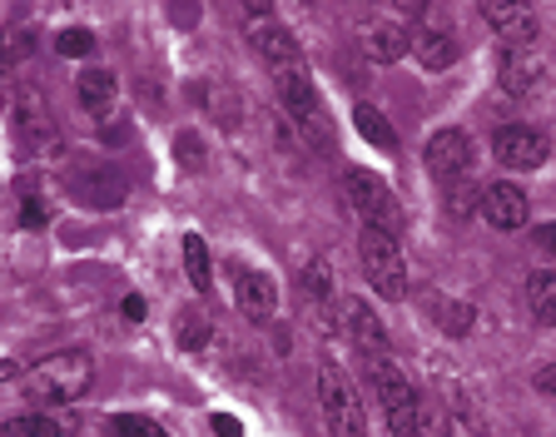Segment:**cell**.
Returning <instances> with one entry per match:
<instances>
[{
    "mask_svg": "<svg viewBox=\"0 0 556 437\" xmlns=\"http://www.w3.org/2000/svg\"><path fill=\"white\" fill-rule=\"evenodd\" d=\"M125 319H129V323L144 319V299H139V294H129V299H125Z\"/></svg>",
    "mask_w": 556,
    "mask_h": 437,
    "instance_id": "cell-36",
    "label": "cell"
},
{
    "mask_svg": "<svg viewBox=\"0 0 556 437\" xmlns=\"http://www.w3.org/2000/svg\"><path fill=\"white\" fill-rule=\"evenodd\" d=\"M348 334L358 338V348H368L372 358H382V353H388V334H382L378 313H372L363 299H353V303H348Z\"/></svg>",
    "mask_w": 556,
    "mask_h": 437,
    "instance_id": "cell-19",
    "label": "cell"
},
{
    "mask_svg": "<svg viewBox=\"0 0 556 437\" xmlns=\"http://www.w3.org/2000/svg\"><path fill=\"white\" fill-rule=\"evenodd\" d=\"M536 249L556 253V224H542V229H536Z\"/></svg>",
    "mask_w": 556,
    "mask_h": 437,
    "instance_id": "cell-35",
    "label": "cell"
},
{
    "mask_svg": "<svg viewBox=\"0 0 556 437\" xmlns=\"http://www.w3.org/2000/svg\"><path fill=\"white\" fill-rule=\"evenodd\" d=\"M413 55H417V65L422 70H452L457 65V40H452L447 30H417L413 35Z\"/></svg>",
    "mask_w": 556,
    "mask_h": 437,
    "instance_id": "cell-18",
    "label": "cell"
},
{
    "mask_svg": "<svg viewBox=\"0 0 556 437\" xmlns=\"http://www.w3.org/2000/svg\"><path fill=\"white\" fill-rule=\"evenodd\" d=\"M482 15L497 25V40L507 50H527L536 40V30H542L527 5H497V0H482Z\"/></svg>",
    "mask_w": 556,
    "mask_h": 437,
    "instance_id": "cell-14",
    "label": "cell"
},
{
    "mask_svg": "<svg viewBox=\"0 0 556 437\" xmlns=\"http://www.w3.org/2000/svg\"><path fill=\"white\" fill-rule=\"evenodd\" d=\"M233 303H239V313L249 323H274V313H278L274 278L258 274V269H233Z\"/></svg>",
    "mask_w": 556,
    "mask_h": 437,
    "instance_id": "cell-11",
    "label": "cell"
},
{
    "mask_svg": "<svg viewBox=\"0 0 556 437\" xmlns=\"http://www.w3.org/2000/svg\"><path fill=\"white\" fill-rule=\"evenodd\" d=\"M5 120H11V135L25 154H40L60 139L46 95H35V90H11V100H5Z\"/></svg>",
    "mask_w": 556,
    "mask_h": 437,
    "instance_id": "cell-6",
    "label": "cell"
},
{
    "mask_svg": "<svg viewBox=\"0 0 556 437\" xmlns=\"http://www.w3.org/2000/svg\"><path fill=\"white\" fill-rule=\"evenodd\" d=\"M75 95H80V110L85 115H94V120H110V110H115V100H119V85H115V75L110 70H80L75 75Z\"/></svg>",
    "mask_w": 556,
    "mask_h": 437,
    "instance_id": "cell-16",
    "label": "cell"
},
{
    "mask_svg": "<svg viewBox=\"0 0 556 437\" xmlns=\"http://www.w3.org/2000/svg\"><path fill=\"white\" fill-rule=\"evenodd\" d=\"M542 60L532 55V50H507L502 55V65H497V85L511 95V100H527V95L542 85Z\"/></svg>",
    "mask_w": 556,
    "mask_h": 437,
    "instance_id": "cell-15",
    "label": "cell"
},
{
    "mask_svg": "<svg viewBox=\"0 0 556 437\" xmlns=\"http://www.w3.org/2000/svg\"><path fill=\"white\" fill-rule=\"evenodd\" d=\"M21 378H25V398L40 403V413H46V408H60L90 388L94 358L85 353V348H65V353H50V358H40V363H30Z\"/></svg>",
    "mask_w": 556,
    "mask_h": 437,
    "instance_id": "cell-1",
    "label": "cell"
},
{
    "mask_svg": "<svg viewBox=\"0 0 556 437\" xmlns=\"http://www.w3.org/2000/svg\"><path fill=\"white\" fill-rule=\"evenodd\" d=\"M214 433H219V437H243V427L233 423L229 413H214Z\"/></svg>",
    "mask_w": 556,
    "mask_h": 437,
    "instance_id": "cell-34",
    "label": "cell"
},
{
    "mask_svg": "<svg viewBox=\"0 0 556 437\" xmlns=\"http://www.w3.org/2000/svg\"><path fill=\"white\" fill-rule=\"evenodd\" d=\"M353 125H358V135L368 139L372 150H382V154L397 150V135H393V125H388V115H382L378 104H368V100L353 104Z\"/></svg>",
    "mask_w": 556,
    "mask_h": 437,
    "instance_id": "cell-20",
    "label": "cell"
},
{
    "mask_svg": "<svg viewBox=\"0 0 556 437\" xmlns=\"http://www.w3.org/2000/svg\"><path fill=\"white\" fill-rule=\"evenodd\" d=\"M70 195L80 199V204H90V209H119V204H125V195H129V185H125V174H119V170H104V164H80V170H75V179H70Z\"/></svg>",
    "mask_w": 556,
    "mask_h": 437,
    "instance_id": "cell-10",
    "label": "cell"
},
{
    "mask_svg": "<svg viewBox=\"0 0 556 437\" xmlns=\"http://www.w3.org/2000/svg\"><path fill=\"white\" fill-rule=\"evenodd\" d=\"M477 204H482L477 179H452V185H447V214L452 218H467V214H477Z\"/></svg>",
    "mask_w": 556,
    "mask_h": 437,
    "instance_id": "cell-28",
    "label": "cell"
},
{
    "mask_svg": "<svg viewBox=\"0 0 556 437\" xmlns=\"http://www.w3.org/2000/svg\"><path fill=\"white\" fill-rule=\"evenodd\" d=\"M174 154H179V164H185V170H204V160H208L204 139H199L194 129H179V135H174Z\"/></svg>",
    "mask_w": 556,
    "mask_h": 437,
    "instance_id": "cell-30",
    "label": "cell"
},
{
    "mask_svg": "<svg viewBox=\"0 0 556 437\" xmlns=\"http://www.w3.org/2000/svg\"><path fill=\"white\" fill-rule=\"evenodd\" d=\"M55 50L65 60H85V55H94V35L85 30V25H70V30L55 35Z\"/></svg>",
    "mask_w": 556,
    "mask_h": 437,
    "instance_id": "cell-29",
    "label": "cell"
},
{
    "mask_svg": "<svg viewBox=\"0 0 556 437\" xmlns=\"http://www.w3.org/2000/svg\"><path fill=\"white\" fill-rule=\"evenodd\" d=\"M343 199L353 204V214L363 218V229L397 234V224H403V209H397L388 179H378L372 170H348L343 174Z\"/></svg>",
    "mask_w": 556,
    "mask_h": 437,
    "instance_id": "cell-3",
    "label": "cell"
},
{
    "mask_svg": "<svg viewBox=\"0 0 556 437\" xmlns=\"http://www.w3.org/2000/svg\"><path fill=\"white\" fill-rule=\"evenodd\" d=\"M358 40L368 50V60H378V65H397L413 50V35H407L403 21H363Z\"/></svg>",
    "mask_w": 556,
    "mask_h": 437,
    "instance_id": "cell-13",
    "label": "cell"
},
{
    "mask_svg": "<svg viewBox=\"0 0 556 437\" xmlns=\"http://www.w3.org/2000/svg\"><path fill=\"white\" fill-rule=\"evenodd\" d=\"M527 309L536 323L556 328V274H532L527 278Z\"/></svg>",
    "mask_w": 556,
    "mask_h": 437,
    "instance_id": "cell-22",
    "label": "cell"
},
{
    "mask_svg": "<svg viewBox=\"0 0 556 437\" xmlns=\"http://www.w3.org/2000/svg\"><path fill=\"white\" fill-rule=\"evenodd\" d=\"M185 274H189V284H194L199 294H208V284H214V264H208V244L199 239V234H185Z\"/></svg>",
    "mask_w": 556,
    "mask_h": 437,
    "instance_id": "cell-24",
    "label": "cell"
},
{
    "mask_svg": "<svg viewBox=\"0 0 556 437\" xmlns=\"http://www.w3.org/2000/svg\"><path fill=\"white\" fill-rule=\"evenodd\" d=\"M546 135L536 125H502L497 135H492V154H497V164L502 170H517V174H527V170H542L546 164Z\"/></svg>",
    "mask_w": 556,
    "mask_h": 437,
    "instance_id": "cell-8",
    "label": "cell"
},
{
    "mask_svg": "<svg viewBox=\"0 0 556 437\" xmlns=\"http://www.w3.org/2000/svg\"><path fill=\"white\" fill-rule=\"evenodd\" d=\"M318 398H324V417L333 437H368V423H363V403L358 388L338 363H324L318 369Z\"/></svg>",
    "mask_w": 556,
    "mask_h": 437,
    "instance_id": "cell-5",
    "label": "cell"
},
{
    "mask_svg": "<svg viewBox=\"0 0 556 437\" xmlns=\"http://www.w3.org/2000/svg\"><path fill=\"white\" fill-rule=\"evenodd\" d=\"M25 60H35V35L25 30V25H5V30H0V65L21 70Z\"/></svg>",
    "mask_w": 556,
    "mask_h": 437,
    "instance_id": "cell-23",
    "label": "cell"
},
{
    "mask_svg": "<svg viewBox=\"0 0 556 437\" xmlns=\"http://www.w3.org/2000/svg\"><path fill=\"white\" fill-rule=\"evenodd\" d=\"M46 224H50V209H46V199L25 195V199H21V229H46Z\"/></svg>",
    "mask_w": 556,
    "mask_h": 437,
    "instance_id": "cell-32",
    "label": "cell"
},
{
    "mask_svg": "<svg viewBox=\"0 0 556 437\" xmlns=\"http://www.w3.org/2000/svg\"><path fill=\"white\" fill-rule=\"evenodd\" d=\"M536 392H546V398H556V363H546V369L536 373Z\"/></svg>",
    "mask_w": 556,
    "mask_h": 437,
    "instance_id": "cell-33",
    "label": "cell"
},
{
    "mask_svg": "<svg viewBox=\"0 0 556 437\" xmlns=\"http://www.w3.org/2000/svg\"><path fill=\"white\" fill-rule=\"evenodd\" d=\"M372 388H378V403H382V413H388V427L403 437H417L422 398H417L413 378L397 369L393 358H372Z\"/></svg>",
    "mask_w": 556,
    "mask_h": 437,
    "instance_id": "cell-4",
    "label": "cell"
},
{
    "mask_svg": "<svg viewBox=\"0 0 556 437\" xmlns=\"http://www.w3.org/2000/svg\"><path fill=\"white\" fill-rule=\"evenodd\" d=\"M274 85H278V104L299 120L308 145H328V115H324V104H318V90H313L308 70H278Z\"/></svg>",
    "mask_w": 556,
    "mask_h": 437,
    "instance_id": "cell-7",
    "label": "cell"
},
{
    "mask_svg": "<svg viewBox=\"0 0 556 437\" xmlns=\"http://www.w3.org/2000/svg\"><path fill=\"white\" fill-rule=\"evenodd\" d=\"M299 284H303V299H313V303L333 299V269H328L324 259H308V264H303V274H299Z\"/></svg>",
    "mask_w": 556,
    "mask_h": 437,
    "instance_id": "cell-26",
    "label": "cell"
},
{
    "mask_svg": "<svg viewBox=\"0 0 556 437\" xmlns=\"http://www.w3.org/2000/svg\"><path fill=\"white\" fill-rule=\"evenodd\" d=\"M0 437H60V433H55V417L50 413H21V417H5V423H0Z\"/></svg>",
    "mask_w": 556,
    "mask_h": 437,
    "instance_id": "cell-27",
    "label": "cell"
},
{
    "mask_svg": "<svg viewBox=\"0 0 556 437\" xmlns=\"http://www.w3.org/2000/svg\"><path fill=\"white\" fill-rule=\"evenodd\" d=\"M422 164H428L432 179L452 185V179H463V174L472 170V139H467L463 129H438V135L428 139V154H422Z\"/></svg>",
    "mask_w": 556,
    "mask_h": 437,
    "instance_id": "cell-9",
    "label": "cell"
},
{
    "mask_svg": "<svg viewBox=\"0 0 556 437\" xmlns=\"http://www.w3.org/2000/svg\"><path fill=\"white\" fill-rule=\"evenodd\" d=\"M110 433L115 437H169L154 417H139V413H119L115 423H110Z\"/></svg>",
    "mask_w": 556,
    "mask_h": 437,
    "instance_id": "cell-31",
    "label": "cell"
},
{
    "mask_svg": "<svg viewBox=\"0 0 556 437\" xmlns=\"http://www.w3.org/2000/svg\"><path fill=\"white\" fill-rule=\"evenodd\" d=\"M432 319H438L452 338H467V328L477 323V313H472V303H463V299H442V294H438V303H432Z\"/></svg>",
    "mask_w": 556,
    "mask_h": 437,
    "instance_id": "cell-25",
    "label": "cell"
},
{
    "mask_svg": "<svg viewBox=\"0 0 556 437\" xmlns=\"http://www.w3.org/2000/svg\"><path fill=\"white\" fill-rule=\"evenodd\" d=\"M254 50L268 60V70H303V50H299V40H293L283 25H264V30L254 35Z\"/></svg>",
    "mask_w": 556,
    "mask_h": 437,
    "instance_id": "cell-17",
    "label": "cell"
},
{
    "mask_svg": "<svg viewBox=\"0 0 556 437\" xmlns=\"http://www.w3.org/2000/svg\"><path fill=\"white\" fill-rule=\"evenodd\" d=\"M358 253H363V274H368V284L378 288V299H388V303L407 299V264H403V244H397V234L363 229Z\"/></svg>",
    "mask_w": 556,
    "mask_h": 437,
    "instance_id": "cell-2",
    "label": "cell"
},
{
    "mask_svg": "<svg viewBox=\"0 0 556 437\" xmlns=\"http://www.w3.org/2000/svg\"><path fill=\"white\" fill-rule=\"evenodd\" d=\"M482 218L492 224V229L511 234L532 218V204H527V195H521L517 185H486L482 189Z\"/></svg>",
    "mask_w": 556,
    "mask_h": 437,
    "instance_id": "cell-12",
    "label": "cell"
},
{
    "mask_svg": "<svg viewBox=\"0 0 556 437\" xmlns=\"http://www.w3.org/2000/svg\"><path fill=\"white\" fill-rule=\"evenodd\" d=\"M5 378H21V363H11V358H0V383Z\"/></svg>",
    "mask_w": 556,
    "mask_h": 437,
    "instance_id": "cell-37",
    "label": "cell"
},
{
    "mask_svg": "<svg viewBox=\"0 0 556 437\" xmlns=\"http://www.w3.org/2000/svg\"><path fill=\"white\" fill-rule=\"evenodd\" d=\"M174 338H179V348H185V353H204L208 338H214V319H208V309L189 303V309L174 319Z\"/></svg>",
    "mask_w": 556,
    "mask_h": 437,
    "instance_id": "cell-21",
    "label": "cell"
}]
</instances>
